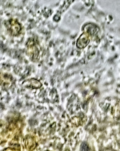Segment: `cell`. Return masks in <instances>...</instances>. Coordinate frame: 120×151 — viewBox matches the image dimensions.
Masks as SVG:
<instances>
[{
	"label": "cell",
	"instance_id": "2",
	"mask_svg": "<svg viewBox=\"0 0 120 151\" xmlns=\"http://www.w3.org/2000/svg\"><path fill=\"white\" fill-rule=\"evenodd\" d=\"M90 150L88 145L85 143H83L81 146V150L83 151H88Z\"/></svg>",
	"mask_w": 120,
	"mask_h": 151
},
{
	"label": "cell",
	"instance_id": "1",
	"mask_svg": "<svg viewBox=\"0 0 120 151\" xmlns=\"http://www.w3.org/2000/svg\"><path fill=\"white\" fill-rule=\"evenodd\" d=\"M9 29L14 35H17L21 30V26L18 23L15 21H11L9 22Z\"/></svg>",
	"mask_w": 120,
	"mask_h": 151
}]
</instances>
